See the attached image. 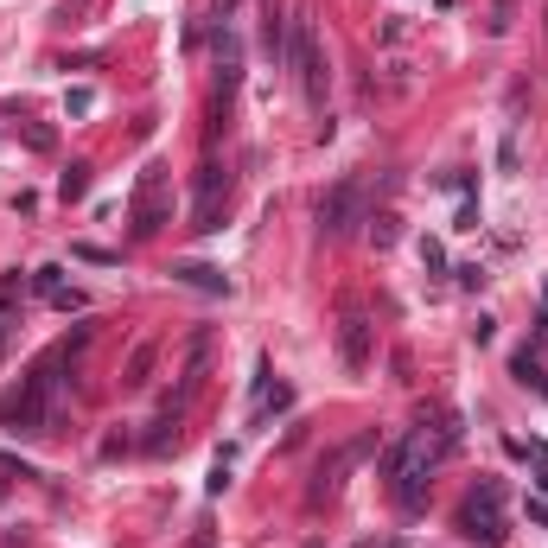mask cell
<instances>
[{
	"label": "cell",
	"mask_w": 548,
	"mask_h": 548,
	"mask_svg": "<svg viewBox=\"0 0 548 548\" xmlns=\"http://www.w3.org/2000/svg\"><path fill=\"white\" fill-rule=\"evenodd\" d=\"M370 243H376V249L396 243V217H376V224H370Z\"/></svg>",
	"instance_id": "4fadbf2b"
},
{
	"label": "cell",
	"mask_w": 548,
	"mask_h": 548,
	"mask_svg": "<svg viewBox=\"0 0 548 548\" xmlns=\"http://www.w3.org/2000/svg\"><path fill=\"white\" fill-rule=\"evenodd\" d=\"M370 453H376V434H357V440H345V447H332V453L319 459V478H313V491H306V498L325 504L338 485H345V472H351V466H364Z\"/></svg>",
	"instance_id": "5b68a950"
},
{
	"label": "cell",
	"mask_w": 548,
	"mask_h": 548,
	"mask_svg": "<svg viewBox=\"0 0 548 548\" xmlns=\"http://www.w3.org/2000/svg\"><path fill=\"white\" fill-rule=\"evenodd\" d=\"M338 357L351 370H370V319L364 313H345V325H338Z\"/></svg>",
	"instance_id": "52a82bcc"
},
{
	"label": "cell",
	"mask_w": 548,
	"mask_h": 548,
	"mask_svg": "<svg viewBox=\"0 0 548 548\" xmlns=\"http://www.w3.org/2000/svg\"><path fill=\"white\" fill-rule=\"evenodd\" d=\"M542 32H548V13H542Z\"/></svg>",
	"instance_id": "d6986e66"
},
{
	"label": "cell",
	"mask_w": 548,
	"mask_h": 548,
	"mask_svg": "<svg viewBox=\"0 0 548 548\" xmlns=\"http://www.w3.org/2000/svg\"><path fill=\"white\" fill-rule=\"evenodd\" d=\"M453 529H459L466 542H478V548H498V542L510 536V523H504V485H498V478H478V485L466 491V504H459Z\"/></svg>",
	"instance_id": "7a4b0ae2"
},
{
	"label": "cell",
	"mask_w": 548,
	"mask_h": 548,
	"mask_svg": "<svg viewBox=\"0 0 548 548\" xmlns=\"http://www.w3.org/2000/svg\"><path fill=\"white\" fill-rule=\"evenodd\" d=\"M160 224H166V173H160V166H147L141 192H134V236H153Z\"/></svg>",
	"instance_id": "8992f818"
},
{
	"label": "cell",
	"mask_w": 548,
	"mask_h": 548,
	"mask_svg": "<svg viewBox=\"0 0 548 548\" xmlns=\"http://www.w3.org/2000/svg\"><path fill=\"white\" fill-rule=\"evenodd\" d=\"M192 192H198V230H217V192H230L224 166H198Z\"/></svg>",
	"instance_id": "ba28073f"
},
{
	"label": "cell",
	"mask_w": 548,
	"mask_h": 548,
	"mask_svg": "<svg viewBox=\"0 0 548 548\" xmlns=\"http://www.w3.org/2000/svg\"><path fill=\"white\" fill-rule=\"evenodd\" d=\"M510 376H517L523 389H542V396H548V370H542V357H536V345H523L517 357H510Z\"/></svg>",
	"instance_id": "30bf717a"
},
{
	"label": "cell",
	"mask_w": 548,
	"mask_h": 548,
	"mask_svg": "<svg viewBox=\"0 0 548 548\" xmlns=\"http://www.w3.org/2000/svg\"><path fill=\"white\" fill-rule=\"evenodd\" d=\"M529 517H536V523L548 529V498H536V504H529Z\"/></svg>",
	"instance_id": "e0dca14e"
},
{
	"label": "cell",
	"mask_w": 548,
	"mask_h": 548,
	"mask_svg": "<svg viewBox=\"0 0 548 548\" xmlns=\"http://www.w3.org/2000/svg\"><path fill=\"white\" fill-rule=\"evenodd\" d=\"M51 306H64V313H77V306H83V294H77V287H58V294H51Z\"/></svg>",
	"instance_id": "9a60e30c"
},
{
	"label": "cell",
	"mask_w": 548,
	"mask_h": 548,
	"mask_svg": "<svg viewBox=\"0 0 548 548\" xmlns=\"http://www.w3.org/2000/svg\"><path fill=\"white\" fill-rule=\"evenodd\" d=\"M71 345H83V332L77 338H64V345H51L39 364H32L20 383L0 396V427L7 434H45V421H51V402H58V389H64V357H71Z\"/></svg>",
	"instance_id": "6da1fadb"
},
{
	"label": "cell",
	"mask_w": 548,
	"mask_h": 548,
	"mask_svg": "<svg viewBox=\"0 0 548 548\" xmlns=\"http://www.w3.org/2000/svg\"><path fill=\"white\" fill-rule=\"evenodd\" d=\"M351 224H364V185H357V179H338L332 192L319 198V236H325V243H338Z\"/></svg>",
	"instance_id": "277c9868"
},
{
	"label": "cell",
	"mask_w": 548,
	"mask_h": 548,
	"mask_svg": "<svg viewBox=\"0 0 548 548\" xmlns=\"http://www.w3.org/2000/svg\"><path fill=\"white\" fill-rule=\"evenodd\" d=\"M77 262H115V249H96V243H77Z\"/></svg>",
	"instance_id": "5bb4252c"
},
{
	"label": "cell",
	"mask_w": 548,
	"mask_h": 548,
	"mask_svg": "<svg viewBox=\"0 0 548 548\" xmlns=\"http://www.w3.org/2000/svg\"><path fill=\"white\" fill-rule=\"evenodd\" d=\"M83 192H90V166H83V160H77V166H71V173H64V179H58V198H64V204H71V198H83Z\"/></svg>",
	"instance_id": "8fae6325"
},
{
	"label": "cell",
	"mask_w": 548,
	"mask_h": 548,
	"mask_svg": "<svg viewBox=\"0 0 548 548\" xmlns=\"http://www.w3.org/2000/svg\"><path fill=\"white\" fill-rule=\"evenodd\" d=\"M173 281L198 287V294H230V274H224V268H211V262H179V268H173Z\"/></svg>",
	"instance_id": "9c48e42d"
},
{
	"label": "cell",
	"mask_w": 548,
	"mask_h": 548,
	"mask_svg": "<svg viewBox=\"0 0 548 548\" xmlns=\"http://www.w3.org/2000/svg\"><path fill=\"white\" fill-rule=\"evenodd\" d=\"M287 64L300 77V96L325 109V90H332V71H325V51H319V32H313V13H294L287 20Z\"/></svg>",
	"instance_id": "3957f363"
},
{
	"label": "cell",
	"mask_w": 548,
	"mask_h": 548,
	"mask_svg": "<svg viewBox=\"0 0 548 548\" xmlns=\"http://www.w3.org/2000/svg\"><path fill=\"white\" fill-rule=\"evenodd\" d=\"M536 338H548V287H542V325H536Z\"/></svg>",
	"instance_id": "ac0fdd59"
},
{
	"label": "cell",
	"mask_w": 548,
	"mask_h": 548,
	"mask_svg": "<svg viewBox=\"0 0 548 548\" xmlns=\"http://www.w3.org/2000/svg\"><path fill=\"white\" fill-rule=\"evenodd\" d=\"M147 370H153V345H134V357H128V376H122V383H128V389H141V383H147Z\"/></svg>",
	"instance_id": "7c38bea8"
},
{
	"label": "cell",
	"mask_w": 548,
	"mask_h": 548,
	"mask_svg": "<svg viewBox=\"0 0 548 548\" xmlns=\"http://www.w3.org/2000/svg\"><path fill=\"white\" fill-rule=\"evenodd\" d=\"M90 102H96L90 90H71V96H64V109H71V115H90Z\"/></svg>",
	"instance_id": "2e32d148"
}]
</instances>
